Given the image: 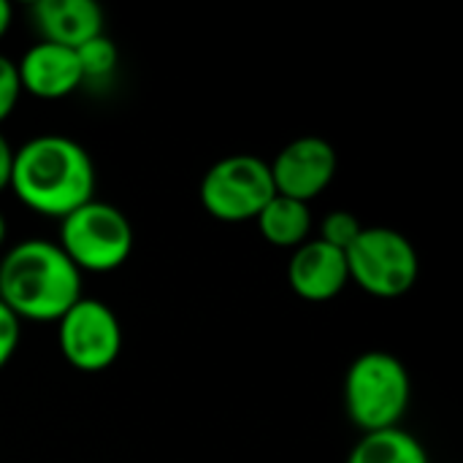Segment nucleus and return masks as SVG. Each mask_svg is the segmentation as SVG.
<instances>
[{
    "mask_svg": "<svg viewBox=\"0 0 463 463\" xmlns=\"http://www.w3.org/2000/svg\"><path fill=\"white\" fill-rule=\"evenodd\" d=\"M95 163L87 149L68 136H38L14 149L8 187L43 217H68L95 198Z\"/></svg>",
    "mask_w": 463,
    "mask_h": 463,
    "instance_id": "1",
    "label": "nucleus"
},
{
    "mask_svg": "<svg viewBox=\"0 0 463 463\" xmlns=\"http://www.w3.org/2000/svg\"><path fill=\"white\" fill-rule=\"evenodd\" d=\"M79 298L81 271L46 239L19 241L0 260V301L19 320H60Z\"/></svg>",
    "mask_w": 463,
    "mask_h": 463,
    "instance_id": "2",
    "label": "nucleus"
},
{
    "mask_svg": "<svg viewBox=\"0 0 463 463\" xmlns=\"http://www.w3.org/2000/svg\"><path fill=\"white\" fill-rule=\"evenodd\" d=\"M410 393L412 385L404 364L383 350L358 355L345 377V410L364 434L399 429Z\"/></svg>",
    "mask_w": 463,
    "mask_h": 463,
    "instance_id": "3",
    "label": "nucleus"
},
{
    "mask_svg": "<svg viewBox=\"0 0 463 463\" xmlns=\"http://www.w3.org/2000/svg\"><path fill=\"white\" fill-rule=\"evenodd\" d=\"M57 247L79 271H117L133 252V228L128 217L98 198L60 220Z\"/></svg>",
    "mask_w": 463,
    "mask_h": 463,
    "instance_id": "4",
    "label": "nucleus"
},
{
    "mask_svg": "<svg viewBox=\"0 0 463 463\" xmlns=\"http://www.w3.org/2000/svg\"><path fill=\"white\" fill-rule=\"evenodd\" d=\"M345 255L350 282L377 298H399L420 277L418 250L393 228H364Z\"/></svg>",
    "mask_w": 463,
    "mask_h": 463,
    "instance_id": "5",
    "label": "nucleus"
},
{
    "mask_svg": "<svg viewBox=\"0 0 463 463\" xmlns=\"http://www.w3.org/2000/svg\"><path fill=\"white\" fill-rule=\"evenodd\" d=\"M274 195L271 168L258 155L222 157L201 182V203L220 222L255 220Z\"/></svg>",
    "mask_w": 463,
    "mask_h": 463,
    "instance_id": "6",
    "label": "nucleus"
},
{
    "mask_svg": "<svg viewBox=\"0 0 463 463\" xmlns=\"http://www.w3.org/2000/svg\"><path fill=\"white\" fill-rule=\"evenodd\" d=\"M57 342L62 358L84 372H106L122 350V326L119 317L98 298H79L57 320Z\"/></svg>",
    "mask_w": 463,
    "mask_h": 463,
    "instance_id": "7",
    "label": "nucleus"
},
{
    "mask_svg": "<svg viewBox=\"0 0 463 463\" xmlns=\"http://www.w3.org/2000/svg\"><path fill=\"white\" fill-rule=\"evenodd\" d=\"M277 195L312 203L336 176V149L320 136H301L279 149L269 163Z\"/></svg>",
    "mask_w": 463,
    "mask_h": 463,
    "instance_id": "8",
    "label": "nucleus"
},
{
    "mask_svg": "<svg viewBox=\"0 0 463 463\" xmlns=\"http://www.w3.org/2000/svg\"><path fill=\"white\" fill-rule=\"evenodd\" d=\"M288 282L293 293L304 301H312V304L331 301L350 282L347 255L320 239H309L293 250V258L288 266Z\"/></svg>",
    "mask_w": 463,
    "mask_h": 463,
    "instance_id": "9",
    "label": "nucleus"
},
{
    "mask_svg": "<svg viewBox=\"0 0 463 463\" xmlns=\"http://www.w3.org/2000/svg\"><path fill=\"white\" fill-rule=\"evenodd\" d=\"M16 71L22 92H30L41 100H60L84 84L76 49L46 41L30 46L16 62Z\"/></svg>",
    "mask_w": 463,
    "mask_h": 463,
    "instance_id": "10",
    "label": "nucleus"
},
{
    "mask_svg": "<svg viewBox=\"0 0 463 463\" xmlns=\"http://www.w3.org/2000/svg\"><path fill=\"white\" fill-rule=\"evenodd\" d=\"M33 22L41 41L68 49H79L103 33V11L92 0H38Z\"/></svg>",
    "mask_w": 463,
    "mask_h": 463,
    "instance_id": "11",
    "label": "nucleus"
},
{
    "mask_svg": "<svg viewBox=\"0 0 463 463\" xmlns=\"http://www.w3.org/2000/svg\"><path fill=\"white\" fill-rule=\"evenodd\" d=\"M260 236L274 244V247H285V250H296L304 241H309L312 233V209L304 201H293L285 195H274L263 212L255 217Z\"/></svg>",
    "mask_w": 463,
    "mask_h": 463,
    "instance_id": "12",
    "label": "nucleus"
},
{
    "mask_svg": "<svg viewBox=\"0 0 463 463\" xmlns=\"http://www.w3.org/2000/svg\"><path fill=\"white\" fill-rule=\"evenodd\" d=\"M347 463H429L426 448L404 429L364 434Z\"/></svg>",
    "mask_w": 463,
    "mask_h": 463,
    "instance_id": "13",
    "label": "nucleus"
},
{
    "mask_svg": "<svg viewBox=\"0 0 463 463\" xmlns=\"http://www.w3.org/2000/svg\"><path fill=\"white\" fill-rule=\"evenodd\" d=\"M76 60L81 68V81H106L117 71L119 52L114 41L106 33H100L76 49Z\"/></svg>",
    "mask_w": 463,
    "mask_h": 463,
    "instance_id": "14",
    "label": "nucleus"
},
{
    "mask_svg": "<svg viewBox=\"0 0 463 463\" xmlns=\"http://www.w3.org/2000/svg\"><path fill=\"white\" fill-rule=\"evenodd\" d=\"M364 231L361 220L353 214V212H345V209H336V212H328L320 222V241L347 252V247L358 239V233Z\"/></svg>",
    "mask_w": 463,
    "mask_h": 463,
    "instance_id": "15",
    "label": "nucleus"
},
{
    "mask_svg": "<svg viewBox=\"0 0 463 463\" xmlns=\"http://www.w3.org/2000/svg\"><path fill=\"white\" fill-rule=\"evenodd\" d=\"M19 95H22V84H19L16 62L8 60L5 54H0V122H5L11 117Z\"/></svg>",
    "mask_w": 463,
    "mask_h": 463,
    "instance_id": "16",
    "label": "nucleus"
},
{
    "mask_svg": "<svg viewBox=\"0 0 463 463\" xmlns=\"http://www.w3.org/2000/svg\"><path fill=\"white\" fill-rule=\"evenodd\" d=\"M19 345V317L0 301V369L14 358Z\"/></svg>",
    "mask_w": 463,
    "mask_h": 463,
    "instance_id": "17",
    "label": "nucleus"
},
{
    "mask_svg": "<svg viewBox=\"0 0 463 463\" xmlns=\"http://www.w3.org/2000/svg\"><path fill=\"white\" fill-rule=\"evenodd\" d=\"M11 168H14V146L5 138V133L0 130V190L8 187L11 182Z\"/></svg>",
    "mask_w": 463,
    "mask_h": 463,
    "instance_id": "18",
    "label": "nucleus"
},
{
    "mask_svg": "<svg viewBox=\"0 0 463 463\" xmlns=\"http://www.w3.org/2000/svg\"><path fill=\"white\" fill-rule=\"evenodd\" d=\"M11 19H14V8H11L5 0H0V38L8 33V27H11Z\"/></svg>",
    "mask_w": 463,
    "mask_h": 463,
    "instance_id": "19",
    "label": "nucleus"
},
{
    "mask_svg": "<svg viewBox=\"0 0 463 463\" xmlns=\"http://www.w3.org/2000/svg\"><path fill=\"white\" fill-rule=\"evenodd\" d=\"M5 233H8V225H5V217H3V212H0V247H3V241H5Z\"/></svg>",
    "mask_w": 463,
    "mask_h": 463,
    "instance_id": "20",
    "label": "nucleus"
}]
</instances>
